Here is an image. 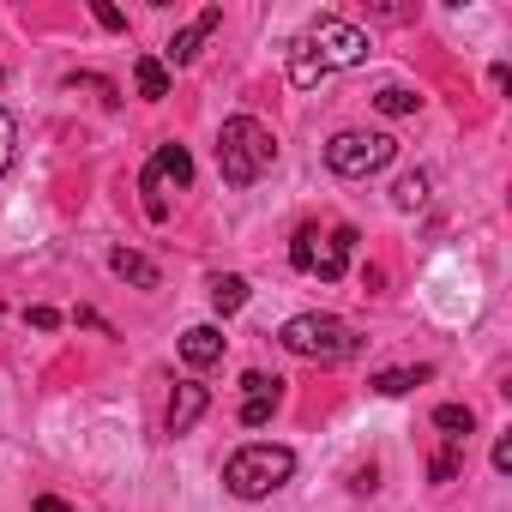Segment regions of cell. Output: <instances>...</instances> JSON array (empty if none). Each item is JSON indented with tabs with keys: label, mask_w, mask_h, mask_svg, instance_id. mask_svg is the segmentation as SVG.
Returning a JSON list of instances; mask_svg holds the SVG:
<instances>
[{
	"label": "cell",
	"mask_w": 512,
	"mask_h": 512,
	"mask_svg": "<svg viewBox=\"0 0 512 512\" xmlns=\"http://www.w3.org/2000/svg\"><path fill=\"white\" fill-rule=\"evenodd\" d=\"M368 61V37L356 31V25H344V19H314L296 43H290V85H320V79H332V73H344V67H362Z\"/></svg>",
	"instance_id": "obj_1"
},
{
	"label": "cell",
	"mask_w": 512,
	"mask_h": 512,
	"mask_svg": "<svg viewBox=\"0 0 512 512\" xmlns=\"http://www.w3.org/2000/svg\"><path fill=\"white\" fill-rule=\"evenodd\" d=\"M272 163H278V139H272L266 121H253V115L223 121V133H217V169H223L229 187H253Z\"/></svg>",
	"instance_id": "obj_2"
},
{
	"label": "cell",
	"mask_w": 512,
	"mask_h": 512,
	"mask_svg": "<svg viewBox=\"0 0 512 512\" xmlns=\"http://www.w3.org/2000/svg\"><path fill=\"white\" fill-rule=\"evenodd\" d=\"M290 476H296V452H290V446H266V440L241 446V452L223 464V488H229L235 500H266V494H278Z\"/></svg>",
	"instance_id": "obj_3"
},
{
	"label": "cell",
	"mask_w": 512,
	"mask_h": 512,
	"mask_svg": "<svg viewBox=\"0 0 512 512\" xmlns=\"http://www.w3.org/2000/svg\"><path fill=\"white\" fill-rule=\"evenodd\" d=\"M278 344L302 362H344L356 350V326L338 314H296V320H284Z\"/></svg>",
	"instance_id": "obj_4"
},
{
	"label": "cell",
	"mask_w": 512,
	"mask_h": 512,
	"mask_svg": "<svg viewBox=\"0 0 512 512\" xmlns=\"http://www.w3.org/2000/svg\"><path fill=\"white\" fill-rule=\"evenodd\" d=\"M350 253H356V229L350 223H338V229H296V241H290V266L296 272H308V278H326V284H338L344 278V266H350Z\"/></svg>",
	"instance_id": "obj_5"
},
{
	"label": "cell",
	"mask_w": 512,
	"mask_h": 512,
	"mask_svg": "<svg viewBox=\"0 0 512 512\" xmlns=\"http://www.w3.org/2000/svg\"><path fill=\"white\" fill-rule=\"evenodd\" d=\"M392 157H398V139H392V133H338V139L326 145V169L344 175V181H368V175H380Z\"/></svg>",
	"instance_id": "obj_6"
},
{
	"label": "cell",
	"mask_w": 512,
	"mask_h": 512,
	"mask_svg": "<svg viewBox=\"0 0 512 512\" xmlns=\"http://www.w3.org/2000/svg\"><path fill=\"white\" fill-rule=\"evenodd\" d=\"M193 181V151L187 145H157V157L145 163V175H139V193H145V217L151 223H163L169 217V193H181Z\"/></svg>",
	"instance_id": "obj_7"
},
{
	"label": "cell",
	"mask_w": 512,
	"mask_h": 512,
	"mask_svg": "<svg viewBox=\"0 0 512 512\" xmlns=\"http://www.w3.org/2000/svg\"><path fill=\"white\" fill-rule=\"evenodd\" d=\"M278 404H284V380L278 374H266V368L241 374V428H266Z\"/></svg>",
	"instance_id": "obj_8"
},
{
	"label": "cell",
	"mask_w": 512,
	"mask_h": 512,
	"mask_svg": "<svg viewBox=\"0 0 512 512\" xmlns=\"http://www.w3.org/2000/svg\"><path fill=\"white\" fill-rule=\"evenodd\" d=\"M205 404H211V392L199 386V380H181L175 386V398H169V434L181 440V434H193V422L205 416Z\"/></svg>",
	"instance_id": "obj_9"
},
{
	"label": "cell",
	"mask_w": 512,
	"mask_h": 512,
	"mask_svg": "<svg viewBox=\"0 0 512 512\" xmlns=\"http://www.w3.org/2000/svg\"><path fill=\"white\" fill-rule=\"evenodd\" d=\"M217 25H223V7H205V13H199V19H193V25H181V31H175V43H169V49H163V55H169V61H175V67H187V61H193V55H199V43H205V37H211V31H217Z\"/></svg>",
	"instance_id": "obj_10"
},
{
	"label": "cell",
	"mask_w": 512,
	"mask_h": 512,
	"mask_svg": "<svg viewBox=\"0 0 512 512\" xmlns=\"http://www.w3.org/2000/svg\"><path fill=\"white\" fill-rule=\"evenodd\" d=\"M181 362H187V368L223 362V332H217V326H187V332H181Z\"/></svg>",
	"instance_id": "obj_11"
},
{
	"label": "cell",
	"mask_w": 512,
	"mask_h": 512,
	"mask_svg": "<svg viewBox=\"0 0 512 512\" xmlns=\"http://www.w3.org/2000/svg\"><path fill=\"white\" fill-rule=\"evenodd\" d=\"M109 272H115L121 284H133V290H157V278H163L145 253H133V247H115V253H109Z\"/></svg>",
	"instance_id": "obj_12"
},
{
	"label": "cell",
	"mask_w": 512,
	"mask_h": 512,
	"mask_svg": "<svg viewBox=\"0 0 512 512\" xmlns=\"http://www.w3.org/2000/svg\"><path fill=\"white\" fill-rule=\"evenodd\" d=\"M434 428L446 434V446H464V440L476 434V410H470V404H440V410H434Z\"/></svg>",
	"instance_id": "obj_13"
},
{
	"label": "cell",
	"mask_w": 512,
	"mask_h": 512,
	"mask_svg": "<svg viewBox=\"0 0 512 512\" xmlns=\"http://www.w3.org/2000/svg\"><path fill=\"white\" fill-rule=\"evenodd\" d=\"M133 85H139V97H145V103H163V97H169V73H163V61H157V55H139Z\"/></svg>",
	"instance_id": "obj_14"
},
{
	"label": "cell",
	"mask_w": 512,
	"mask_h": 512,
	"mask_svg": "<svg viewBox=\"0 0 512 512\" xmlns=\"http://www.w3.org/2000/svg\"><path fill=\"white\" fill-rule=\"evenodd\" d=\"M211 308H217V314H241V308H247V278H235V272L211 278Z\"/></svg>",
	"instance_id": "obj_15"
},
{
	"label": "cell",
	"mask_w": 512,
	"mask_h": 512,
	"mask_svg": "<svg viewBox=\"0 0 512 512\" xmlns=\"http://www.w3.org/2000/svg\"><path fill=\"white\" fill-rule=\"evenodd\" d=\"M428 374H434V368H386V374H374V392H380V398H404V392H416Z\"/></svg>",
	"instance_id": "obj_16"
},
{
	"label": "cell",
	"mask_w": 512,
	"mask_h": 512,
	"mask_svg": "<svg viewBox=\"0 0 512 512\" xmlns=\"http://www.w3.org/2000/svg\"><path fill=\"white\" fill-rule=\"evenodd\" d=\"M374 109H380V115H416L422 97H416L410 85H380V91H374Z\"/></svg>",
	"instance_id": "obj_17"
},
{
	"label": "cell",
	"mask_w": 512,
	"mask_h": 512,
	"mask_svg": "<svg viewBox=\"0 0 512 512\" xmlns=\"http://www.w3.org/2000/svg\"><path fill=\"white\" fill-rule=\"evenodd\" d=\"M422 199H428V175H404V181L392 187V205H398V211H416Z\"/></svg>",
	"instance_id": "obj_18"
},
{
	"label": "cell",
	"mask_w": 512,
	"mask_h": 512,
	"mask_svg": "<svg viewBox=\"0 0 512 512\" xmlns=\"http://www.w3.org/2000/svg\"><path fill=\"white\" fill-rule=\"evenodd\" d=\"M13 145H19V127H13V115L0 109V175L13 169Z\"/></svg>",
	"instance_id": "obj_19"
},
{
	"label": "cell",
	"mask_w": 512,
	"mask_h": 512,
	"mask_svg": "<svg viewBox=\"0 0 512 512\" xmlns=\"http://www.w3.org/2000/svg\"><path fill=\"white\" fill-rule=\"evenodd\" d=\"M428 476H434V482H452V476H458V458H452V452H440V458L428 464Z\"/></svg>",
	"instance_id": "obj_20"
},
{
	"label": "cell",
	"mask_w": 512,
	"mask_h": 512,
	"mask_svg": "<svg viewBox=\"0 0 512 512\" xmlns=\"http://www.w3.org/2000/svg\"><path fill=\"white\" fill-rule=\"evenodd\" d=\"M494 470H500V476L512 470V434H500V440H494Z\"/></svg>",
	"instance_id": "obj_21"
},
{
	"label": "cell",
	"mask_w": 512,
	"mask_h": 512,
	"mask_svg": "<svg viewBox=\"0 0 512 512\" xmlns=\"http://www.w3.org/2000/svg\"><path fill=\"white\" fill-rule=\"evenodd\" d=\"M31 326H37V332H55V326H61V314H55V308H31Z\"/></svg>",
	"instance_id": "obj_22"
},
{
	"label": "cell",
	"mask_w": 512,
	"mask_h": 512,
	"mask_svg": "<svg viewBox=\"0 0 512 512\" xmlns=\"http://www.w3.org/2000/svg\"><path fill=\"white\" fill-rule=\"evenodd\" d=\"M97 25H103V31H127V19H121L115 7H97Z\"/></svg>",
	"instance_id": "obj_23"
},
{
	"label": "cell",
	"mask_w": 512,
	"mask_h": 512,
	"mask_svg": "<svg viewBox=\"0 0 512 512\" xmlns=\"http://www.w3.org/2000/svg\"><path fill=\"white\" fill-rule=\"evenodd\" d=\"M31 512H73V506H67V500H55V494H43V500H37Z\"/></svg>",
	"instance_id": "obj_24"
}]
</instances>
